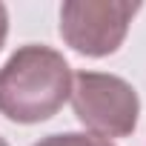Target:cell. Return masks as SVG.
<instances>
[{"label":"cell","instance_id":"1","mask_svg":"<svg viewBox=\"0 0 146 146\" xmlns=\"http://www.w3.org/2000/svg\"><path fill=\"white\" fill-rule=\"evenodd\" d=\"M72 66L49 46H20L0 66V115L15 123L54 117L72 95Z\"/></svg>","mask_w":146,"mask_h":146},{"label":"cell","instance_id":"2","mask_svg":"<svg viewBox=\"0 0 146 146\" xmlns=\"http://www.w3.org/2000/svg\"><path fill=\"white\" fill-rule=\"evenodd\" d=\"M72 109L78 120L98 137H129L140 117L135 86L106 72H78L72 78Z\"/></svg>","mask_w":146,"mask_h":146},{"label":"cell","instance_id":"3","mask_svg":"<svg viewBox=\"0 0 146 146\" xmlns=\"http://www.w3.org/2000/svg\"><path fill=\"white\" fill-rule=\"evenodd\" d=\"M140 3L126 0H66L60 6V37L86 57L115 54L129 32Z\"/></svg>","mask_w":146,"mask_h":146},{"label":"cell","instance_id":"4","mask_svg":"<svg viewBox=\"0 0 146 146\" xmlns=\"http://www.w3.org/2000/svg\"><path fill=\"white\" fill-rule=\"evenodd\" d=\"M35 146H115L98 135H89V132H60V135H46L40 137Z\"/></svg>","mask_w":146,"mask_h":146},{"label":"cell","instance_id":"5","mask_svg":"<svg viewBox=\"0 0 146 146\" xmlns=\"http://www.w3.org/2000/svg\"><path fill=\"white\" fill-rule=\"evenodd\" d=\"M6 35H9V12H6L3 3H0V49L6 43Z\"/></svg>","mask_w":146,"mask_h":146},{"label":"cell","instance_id":"6","mask_svg":"<svg viewBox=\"0 0 146 146\" xmlns=\"http://www.w3.org/2000/svg\"><path fill=\"white\" fill-rule=\"evenodd\" d=\"M0 146H9V143H6V137H0Z\"/></svg>","mask_w":146,"mask_h":146}]
</instances>
